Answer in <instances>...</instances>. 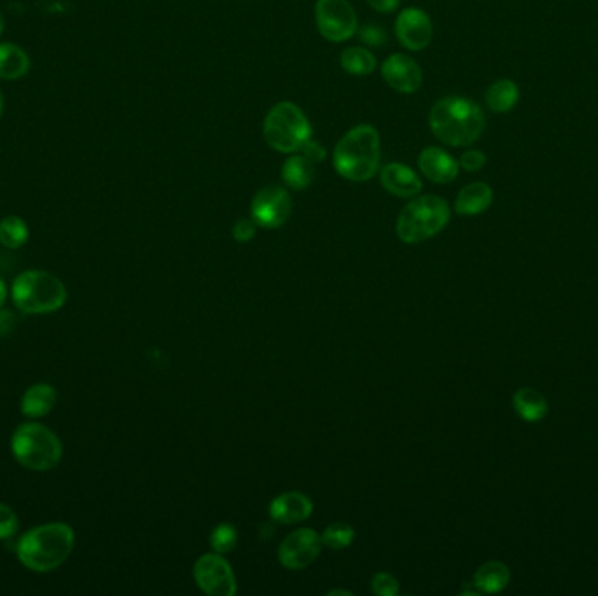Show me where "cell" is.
<instances>
[{
  "label": "cell",
  "instance_id": "6da1fadb",
  "mask_svg": "<svg viewBox=\"0 0 598 596\" xmlns=\"http://www.w3.org/2000/svg\"><path fill=\"white\" fill-rule=\"evenodd\" d=\"M487 119L478 104L464 97H445L432 105L429 126L446 146L467 147L485 132Z\"/></svg>",
  "mask_w": 598,
  "mask_h": 596
},
{
  "label": "cell",
  "instance_id": "7a4b0ae2",
  "mask_svg": "<svg viewBox=\"0 0 598 596\" xmlns=\"http://www.w3.org/2000/svg\"><path fill=\"white\" fill-rule=\"evenodd\" d=\"M76 534L67 523H48L28 530L16 546L20 562L32 572L48 574L69 558Z\"/></svg>",
  "mask_w": 598,
  "mask_h": 596
},
{
  "label": "cell",
  "instance_id": "3957f363",
  "mask_svg": "<svg viewBox=\"0 0 598 596\" xmlns=\"http://www.w3.org/2000/svg\"><path fill=\"white\" fill-rule=\"evenodd\" d=\"M382 144L375 126H354L334 147L336 174L352 182H366L380 170Z\"/></svg>",
  "mask_w": 598,
  "mask_h": 596
},
{
  "label": "cell",
  "instance_id": "277c9868",
  "mask_svg": "<svg viewBox=\"0 0 598 596\" xmlns=\"http://www.w3.org/2000/svg\"><path fill=\"white\" fill-rule=\"evenodd\" d=\"M11 296L16 308L27 315L58 312L67 301L62 280L41 270L23 271L18 275L13 282Z\"/></svg>",
  "mask_w": 598,
  "mask_h": 596
},
{
  "label": "cell",
  "instance_id": "5b68a950",
  "mask_svg": "<svg viewBox=\"0 0 598 596\" xmlns=\"http://www.w3.org/2000/svg\"><path fill=\"white\" fill-rule=\"evenodd\" d=\"M450 207L436 195L411 200L397 217L396 233L404 243H422L446 228Z\"/></svg>",
  "mask_w": 598,
  "mask_h": 596
},
{
  "label": "cell",
  "instance_id": "8992f818",
  "mask_svg": "<svg viewBox=\"0 0 598 596\" xmlns=\"http://www.w3.org/2000/svg\"><path fill=\"white\" fill-rule=\"evenodd\" d=\"M13 455L30 471H49L60 464L63 446L55 432L41 423H23L11 439Z\"/></svg>",
  "mask_w": 598,
  "mask_h": 596
},
{
  "label": "cell",
  "instance_id": "52a82bcc",
  "mask_svg": "<svg viewBox=\"0 0 598 596\" xmlns=\"http://www.w3.org/2000/svg\"><path fill=\"white\" fill-rule=\"evenodd\" d=\"M266 144L279 153H298L312 139V125L293 102H279L266 114L263 123Z\"/></svg>",
  "mask_w": 598,
  "mask_h": 596
},
{
  "label": "cell",
  "instance_id": "ba28073f",
  "mask_svg": "<svg viewBox=\"0 0 598 596\" xmlns=\"http://www.w3.org/2000/svg\"><path fill=\"white\" fill-rule=\"evenodd\" d=\"M315 21L320 35L329 42L352 39L357 30V14L348 0H317Z\"/></svg>",
  "mask_w": 598,
  "mask_h": 596
},
{
  "label": "cell",
  "instance_id": "9c48e42d",
  "mask_svg": "<svg viewBox=\"0 0 598 596\" xmlns=\"http://www.w3.org/2000/svg\"><path fill=\"white\" fill-rule=\"evenodd\" d=\"M293 212V200L282 186H266L254 196L252 221L265 229H277L286 224Z\"/></svg>",
  "mask_w": 598,
  "mask_h": 596
},
{
  "label": "cell",
  "instance_id": "30bf717a",
  "mask_svg": "<svg viewBox=\"0 0 598 596\" xmlns=\"http://www.w3.org/2000/svg\"><path fill=\"white\" fill-rule=\"evenodd\" d=\"M195 581L198 588L210 596H233L237 593V579L231 565L219 553L202 556L196 562Z\"/></svg>",
  "mask_w": 598,
  "mask_h": 596
},
{
  "label": "cell",
  "instance_id": "8fae6325",
  "mask_svg": "<svg viewBox=\"0 0 598 596\" xmlns=\"http://www.w3.org/2000/svg\"><path fill=\"white\" fill-rule=\"evenodd\" d=\"M322 549V539L315 530L299 528L280 544L279 560L286 569L303 570L312 565Z\"/></svg>",
  "mask_w": 598,
  "mask_h": 596
},
{
  "label": "cell",
  "instance_id": "7c38bea8",
  "mask_svg": "<svg viewBox=\"0 0 598 596\" xmlns=\"http://www.w3.org/2000/svg\"><path fill=\"white\" fill-rule=\"evenodd\" d=\"M397 41L410 51H422L432 41V23L429 14L418 9L408 7L399 13L396 20Z\"/></svg>",
  "mask_w": 598,
  "mask_h": 596
},
{
  "label": "cell",
  "instance_id": "4fadbf2b",
  "mask_svg": "<svg viewBox=\"0 0 598 596\" xmlns=\"http://www.w3.org/2000/svg\"><path fill=\"white\" fill-rule=\"evenodd\" d=\"M382 77L392 90L410 95L420 90L424 74L413 58L403 53L390 55L382 65Z\"/></svg>",
  "mask_w": 598,
  "mask_h": 596
},
{
  "label": "cell",
  "instance_id": "5bb4252c",
  "mask_svg": "<svg viewBox=\"0 0 598 596\" xmlns=\"http://www.w3.org/2000/svg\"><path fill=\"white\" fill-rule=\"evenodd\" d=\"M418 168L434 184H450L459 175V161L439 147H427L418 156Z\"/></svg>",
  "mask_w": 598,
  "mask_h": 596
},
{
  "label": "cell",
  "instance_id": "9a60e30c",
  "mask_svg": "<svg viewBox=\"0 0 598 596\" xmlns=\"http://www.w3.org/2000/svg\"><path fill=\"white\" fill-rule=\"evenodd\" d=\"M383 189L397 198H413L422 191V179L408 165L389 163L380 172Z\"/></svg>",
  "mask_w": 598,
  "mask_h": 596
},
{
  "label": "cell",
  "instance_id": "2e32d148",
  "mask_svg": "<svg viewBox=\"0 0 598 596\" xmlns=\"http://www.w3.org/2000/svg\"><path fill=\"white\" fill-rule=\"evenodd\" d=\"M312 509V500L303 493H282L270 504V516L284 525H296L308 520Z\"/></svg>",
  "mask_w": 598,
  "mask_h": 596
},
{
  "label": "cell",
  "instance_id": "e0dca14e",
  "mask_svg": "<svg viewBox=\"0 0 598 596\" xmlns=\"http://www.w3.org/2000/svg\"><path fill=\"white\" fill-rule=\"evenodd\" d=\"M315 165L317 163L305 153H293L282 165V181L286 182L287 188L305 191L315 179Z\"/></svg>",
  "mask_w": 598,
  "mask_h": 596
},
{
  "label": "cell",
  "instance_id": "ac0fdd59",
  "mask_svg": "<svg viewBox=\"0 0 598 596\" xmlns=\"http://www.w3.org/2000/svg\"><path fill=\"white\" fill-rule=\"evenodd\" d=\"M494 191L485 182H473L460 191L455 201V212L460 215H480L490 208Z\"/></svg>",
  "mask_w": 598,
  "mask_h": 596
},
{
  "label": "cell",
  "instance_id": "d6986e66",
  "mask_svg": "<svg viewBox=\"0 0 598 596\" xmlns=\"http://www.w3.org/2000/svg\"><path fill=\"white\" fill-rule=\"evenodd\" d=\"M56 390L49 383H35L21 397V413L28 418H42L55 408Z\"/></svg>",
  "mask_w": 598,
  "mask_h": 596
},
{
  "label": "cell",
  "instance_id": "ffe728a7",
  "mask_svg": "<svg viewBox=\"0 0 598 596\" xmlns=\"http://www.w3.org/2000/svg\"><path fill=\"white\" fill-rule=\"evenodd\" d=\"M511 579V572L508 567L501 562H488L481 565L480 569L474 574V588L480 593H499L506 590V586Z\"/></svg>",
  "mask_w": 598,
  "mask_h": 596
},
{
  "label": "cell",
  "instance_id": "44dd1931",
  "mask_svg": "<svg viewBox=\"0 0 598 596\" xmlns=\"http://www.w3.org/2000/svg\"><path fill=\"white\" fill-rule=\"evenodd\" d=\"M513 406H515L516 413L525 422H541L548 415V402L544 399L543 394H539L537 390L529 389V387L516 392L513 397Z\"/></svg>",
  "mask_w": 598,
  "mask_h": 596
},
{
  "label": "cell",
  "instance_id": "7402d4cb",
  "mask_svg": "<svg viewBox=\"0 0 598 596\" xmlns=\"http://www.w3.org/2000/svg\"><path fill=\"white\" fill-rule=\"evenodd\" d=\"M30 58L27 53L11 42L0 44V79L13 81L27 74Z\"/></svg>",
  "mask_w": 598,
  "mask_h": 596
},
{
  "label": "cell",
  "instance_id": "603a6c76",
  "mask_svg": "<svg viewBox=\"0 0 598 596\" xmlns=\"http://www.w3.org/2000/svg\"><path fill=\"white\" fill-rule=\"evenodd\" d=\"M518 98H520L518 86L511 79H499L488 88L485 100L490 111L504 114L515 107Z\"/></svg>",
  "mask_w": 598,
  "mask_h": 596
},
{
  "label": "cell",
  "instance_id": "cb8c5ba5",
  "mask_svg": "<svg viewBox=\"0 0 598 596\" xmlns=\"http://www.w3.org/2000/svg\"><path fill=\"white\" fill-rule=\"evenodd\" d=\"M343 70L350 76H371L376 69V58L369 49L361 46L347 48L340 56Z\"/></svg>",
  "mask_w": 598,
  "mask_h": 596
},
{
  "label": "cell",
  "instance_id": "d4e9b609",
  "mask_svg": "<svg viewBox=\"0 0 598 596\" xmlns=\"http://www.w3.org/2000/svg\"><path fill=\"white\" fill-rule=\"evenodd\" d=\"M28 240L27 222L18 215H7L0 221V243L7 249H20Z\"/></svg>",
  "mask_w": 598,
  "mask_h": 596
},
{
  "label": "cell",
  "instance_id": "484cf974",
  "mask_svg": "<svg viewBox=\"0 0 598 596\" xmlns=\"http://www.w3.org/2000/svg\"><path fill=\"white\" fill-rule=\"evenodd\" d=\"M354 528L347 525V523H333L324 530V534L320 535L322 544H326L327 548L331 549H345L354 541Z\"/></svg>",
  "mask_w": 598,
  "mask_h": 596
},
{
  "label": "cell",
  "instance_id": "4316f807",
  "mask_svg": "<svg viewBox=\"0 0 598 596\" xmlns=\"http://www.w3.org/2000/svg\"><path fill=\"white\" fill-rule=\"evenodd\" d=\"M237 541V528L233 527L231 523H221L219 527L214 528V532L210 535V546L219 555H226L233 551L237 546Z\"/></svg>",
  "mask_w": 598,
  "mask_h": 596
},
{
  "label": "cell",
  "instance_id": "83f0119b",
  "mask_svg": "<svg viewBox=\"0 0 598 596\" xmlns=\"http://www.w3.org/2000/svg\"><path fill=\"white\" fill-rule=\"evenodd\" d=\"M18 527H20V521L13 509L6 504H0V541L11 539L18 532Z\"/></svg>",
  "mask_w": 598,
  "mask_h": 596
},
{
  "label": "cell",
  "instance_id": "f1b7e54d",
  "mask_svg": "<svg viewBox=\"0 0 598 596\" xmlns=\"http://www.w3.org/2000/svg\"><path fill=\"white\" fill-rule=\"evenodd\" d=\"M373 593L378 596H394L399 593V583L394 576H390L387 572H380L373 577Z\"/></svg>",
  "mask_w": 598,
  "mask_h": 596
},
{
  "label": "cell",
  "instance_id": "f546056e",
  "mask_svg": "<svg viewBox=\"0 0 598 596\" xmlns=\"http://www.w3.org/2000/svg\"><path fill=\"white\" fill-rule=\"evenodd\" d=\"M357 34H359V39H361L364 44L373 46V48H380V46H383V44L387 42V34H385V30H383L382 27H378V25H373V23L359 28Z\"/></svg>",
  "mask_w": 598,
  "mask_h": 596
},
{
  "label": "cell",
  "instance_id": "4dcf8cb0",
  "mask_svg": "<svg viewBox=\"0 0 598 596\" xmlns=\"http://www.w3.org/2000/svg\"><path fill=\"white\" fill-rule=\"evenodd\" d=\"M485 163H487V156L481 151H467L460 156L459 161L460 168H464L466 172H478L485 167Z\"/></svg>",
  "mask_w": 598,
  "mask_h": 596
},
{
  "label": "cell",
  "instance_id": "1f68e13d",
  "mask_svg": "<svg viewBox=\"0 0 598 596\" xmlns=\"http://www.w3.org/2000/svg\"><path fill=\"white\" fill-rule=\"evenodd\" d=\"M256 222L252 219H240L237 224L233 226V236L235 240L240 243L251 242L252 238L256 236Z\"/></svg>",
  "mask_w": 598,
  "mask_h": 596
},
{
  "label": "cell",
  "instance_id": "d6a6232c",
  "mask_svg": "<svg viewBox=\"0 0 598 596\" xmlns=\"http://www.w3.org/2000/svg\"><path fill=\"white\" fill-rule=\"evenodd\" d=\"M299 151H301V153H305L308 158H312L315 163H320V161H324V158H326V149L320 146L317 140H308L305 146L301 147Z\"/></svg>",
  "mask_w": 598,
  "mask_h": 596
},
{
  "label": "cell",
  "instance_id": "836d02e7",
  "mask_svg": "<svg viewBox=\"0 0 598 596\" xmlns=\"http://www.w3.org/2000/svg\"><path fill=\"white\" fill-rule=\"evenodd\" d=\"M366 2L378 13H394L401 4V0H366Z\"/></svg>",
  "mask_w": 598,
  "mask_h": 596
},
{
  "label": "cell",
  "instance_id": "e575fe53",
  "mask_svg": "<svg viewBox=\"0 0 598 596\" xmlns=\"http://www.w3.org/2000/svg\"><path fill=\"white\" fill-rule=\"evenodd\" d=\"M6 299H7V287H6V284H4V280H2V278H0V308H2V305H4V303H6Z\"/></svg>",
  "mask_w": 598,
  "mask_h": 596
},
{
  "label": "cell",
  "instance_id": "d590c367",
  "mask_svg": "<svg viewBox=\"0 0 598 596\" xmlns=\"http://www.w3.org/2000/svg\"><path fill=\"white\" fill-rule=\"evenodd\" d=\"M329 595H331V596H334V595L350 596V595H352V593H350V591H345V590H334V591H329Z\"/></svg>",
  "mask_w": 598,
  "mask_h": 596
},
{
  "label": "cell",
  "instance_id": "8d00e7d4",
  "mask_svg": "<svg viewBox=\"0 0 598 596\" xmlns=\"http://www.w3.org/2000/svg\"><path fill=\"white\" fill-rule=\"evenodd\" d=\"M2 32H4V16L0 13V35H2Z\"/></svg>",
  "mask_w": 598,
  "mask_h": 596
},
{
  "label": "cell",
  "instance_id": "74e56055",
  "mask_svg": "<svg viewBox=\"0 0 598 596\" xmlns=\"http://www.w3.org/2000/svg\"><path fill=\"white\" fill-rule=\"evenodd\" d=\"M2 109H4V97H2V91H0V114H2Z\"/></svg>",
  "mask_w": 598,
  "mask_h": 596
}]
</instances>
